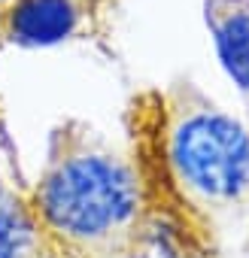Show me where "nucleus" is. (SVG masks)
<instances>
[{"instance_id":"obj_1","label":"nucleus","mask_w":249,"mask_h":258,"mask_svg":"<svg viewBox=\"0 0 249 258\" xmlns=\"http://www.w3.org/2000/svg\"><path fill=\"white\" fill-rule=\"evenodd\" d=\"M28 198L49 258L149 255V191L140 164L82 121L52 131Z\"/></svg>"},{"instance_id":"obj_2","label":"nucleus","mask_w":249,"mask_h":258,"mask_svg":"<svg viewBox=\"0 0 249 258\" xmlns=\"http://www.w3.org/2000/svg\"><path fill=\"white\" fill-rule=\"evenodd\" d=\"M158 173L179 204L201 216L249 207V127L204 97L176 85L155 118Z\"/></svg>"},{"instance_id":"obj_3","label":"nucleus","mask_w":249,"mask_h":258,"mask_svg":"<svg viewBox=\"0 0 249 258\" xmlns=\"http://www.w3.org/2000/svg\"><path fill=\"white\" fill-rule=\"evenodd\" d=\"M100 0H10L0 28L16 46H52L82 31Z\"/></svg>"},{"instance_id":"obj_4","label":"nucleus","mask_w":249,"mask_h":258,"mask_svg":"<svg viewBox=\"0 0 249 258\" xmlns=\"http://www.w3.org/2000/svg\"><path fill=\"white\" fill-rule=\"evenodd\" d=\"M204 19L225 73L249 97V0H207Z\"/></svg>"},{"instance_id":"obj_5","label":"nucleus","mask_w":249,"mask_h":258,"mask_svg":"<svg viewBox=\"0 0 249 258\" xmlns=\"http://www.w3.org/2000/svg\"><path fill=\"white\" fill-rule=\"evenodd\" d=\"M0 258H49L28 191L0 173Z\"/></svg>"}]
</instances>
